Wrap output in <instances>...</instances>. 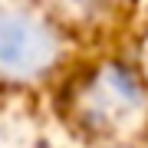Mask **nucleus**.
<instances>
[{
  "label": "nucleus",
  "instance_id": "obj_1",
  "mask_svg": "<svg viewBox=\"0 0 148 148\" xmlns=\"http://www.w3.org/2000/svg\"><path fill=\"white\" fill-rule=\"evenodd\" d=\"M43 106L73 148H128L148 132V69L125 46L92 43Z\"/></svg>",
  "mask_w": 148,
  "mask_h": 148
},
{
  "label": "nucleus",
  "instance_id": "obj_2",
  "mask_svg": "<svg viewBox=\"0 0 148 148\" xmlns=\"http://www.w3.org/2000/svg\"><path fill=\"white\" fill-rule=\"evenodd\" d=\"M92 46V23L73 7L0 0V99H40Z\"/></svg>",
  "mask_w": 148,
  "mask_h": 148
}]
</instances>
